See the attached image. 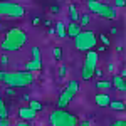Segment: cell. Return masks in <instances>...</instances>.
I'll return each mask as SVG.
<instances>
[{"label": "cell", "mask_w": 126, "mask_h": 126, "mask_svg": "<svg viewBox=\"0 0 126 126\" xmlns=\"http://www.w3.org/2000/svg\"><path fill=\"white\" fill-rule=\"evenodd\" d=\"M35 81V76L34 72L30 71H3V76H2V82L5 84L7 87H27L30 86L32 82Z\"/></svg>", "instance_id": "6da1fadb"}, {"label": "cell", "mask_w": 126, "mask_h": 126, "mask_svg": "<svg viewBox=\"0 0 126 126\" xmlns=\"http://www.w3.org/2000/svg\"><path fill=\"white\" fill-rule=\"evenodd\" d=\"M27 44V35L25 32L19 27H14V29L7 30L5 37L0 42V49L5 50V52H12V50H20Z\"/></svg>", "instance_id": "7a4b0ae2"}, {"label": "cell", "mask_w": 126, "mask_h": 126, "mask_svg": "<svg viewBox=\"0 0 126 126\" xmlns=\"http://www.w3.org/2000/svg\"><path fill=\"white\" fill-rule=\"evenodd\" d=\"M79 118L71 113L66 111V108H57L49 114V125L50 126H78Z\"/></svg>", "instance_id": "3957f363"}, {"label": "cell", "mask_w": 126, "mask_h": 126, "mask_svg": "<svg viewBox=\"0 0 126 126\" xmlns=\"http://www.w3.org/2000/svg\"><path fill=\"white\" fill-rule=\"evenodd\" d=\"M96 44H97V37L93 30H81L74 37V46L81 52H87V50L94 49Z\"/></svg>", "instance_id": "277c9868"}, {"label": "cell", "mask_w": 126, "mask_h": 126, "mask_svg": "<svg viewBox=\"0 0 126 126\" xmlns=\"http://www.w3.org/2000/svg\"><path fill=\"white\" fill-rule=\"evenodd\" d=\"M97 62H99V54L96 50H87L86 52V59H84V64L81 69V78L84 81H91L94 78V69L97 67Z\"/></svg>", "instance_id": "5b68a950"}, {"label": "cell", "mask_w": 126, "mask_h": 126, "mask_svg": "<svg viewBox=\"0 0 126 126\" xmlns=\"http://www.w3.org/2000/svg\"><path fill=\"white\" fill-rule=\"evenodd\" d=\"M25 15V9L20 3H14L9 0L0 2V17H9V19H22Z\"/></svg>", "instance_id": "8992f818"}, {"label": "cell", "mask_w": 126, "mask_h": 126, "mask_svg": "<svg viewBox=\"0 0 126 126\" xmlns=\"http://www.w3.org/2000/svg\"><path fill=\"white\" fill-rule=\"evenodd\" d=\"M97 15L103 17V19H108V20H114L118 17V10H116V7H111V5H108V3H103Z\"/></svg>", "instance_id": "52a82bcc"}, {"label": "cell", "mask_w": 126, "mask_h": 126, "mask_svg": "<svg viewBox=\"0 0 126 126\" xmlns=\"http://www.w3.org/2000/svg\"><path fill=\"white\" fill-rule=\"evenodd\" d=\"M76 94H72L69 89H64L62 93H61V96L57 97V108H67L71 104V101L74 99Z\"/></svg>", "instance_id": "ba28073f"}, {"label": "cell", "mask_w": 126, "mask_h": 126, "mask_svg": "<svg viewBox=\"0 0 126 126\" xmlns=\"http://www.w3.org/2000/svg\"><path fill=\"white\" fill-rule=\"evenodd\" d=\"M19 118L20 119H25V121H34L37 118V111H34L29 106H24L19 109Z\"/></svg>", "instance_id": "9c48e42d"}, {"label": "cell", "mask_w": 126, "mask_h": 126, "mask_svg": "<svg viewBox=\"0 0 126 126\" xmlns=\"http://www.w3.org/2000/svg\"><path fill=\"white\" fill-rule=\"evenodd\" d=\"M24 69H25V71H30V72L40 71V69H42V59H40V57H34V59H30L29 62H25Z\"/></svg>", "instance_id": "30bf717a"}, {"label": "cell", "mask_w": 126, "mask_h": 126, "mask_svg": "<svg viewBox=\"0 0 126 126\" xmlns=\"http://www.w3.org/2000/svg\"><path fill=\"white\" fill-rule=\"evenodd\" d=\"M94 103H96L99 108H106L109 103H111V97L104 94V93H97L96 96H94Z\"/></svg>", "instance_id": "8fae6325"}, {"label": "cell", "mask_w": 126, "mask_h": 126, "mask_svg": "<svg viewBox=\"0 0 126 126\" xmlns=\"http://www.w3.org/2000/svg\"><path fill=\"white\" fill-rule=\"evenodd\" d=\"M81 30H82V27L79 25L78 22H71L67 27H66V35H67V37H76Z\"/></svg>", "instance_id": "7c38bea8"}, {"label": "cell", "mask_w": 126, "mask_h": 126, "mask_svg": "<svg viewBox=\"0 0 126 126\" xmlns=\"http://www.w3.org/2000/svg\"><path fill=\"white\" fill-rule=\"evenodd\" d=\"M111 84L116 87L119 93H126V79L121 78L119 74H116V76L113 78V82H111Z\"/></svg>", "instance_id": "4fadbf2b"}, {"label": "cell", "mask_w": 126, "mask_h": 126, "mask_svg": "<svg viewBox=\"0 0 126 126\" xmlns=\"http://www.w3.org/2000/svg\"><path fill=\"white\" fill-rule=\"evenodd\" d=\"M101 5H103V2H99V0H86V7L89 9L91 14H99V10H101Z\"/></svg>", "instance_id": "5bb4252c"}, {"label": "cell", "mask_w": 126, "mask_h": 126, "mask_svg": "<svg viewBox=\"0 0 126 126\" xmlns=\"http://www.w3.org/2000/svg\"><path fill=\"white\" fill-rule=\"evenodd\" d=\"M67 15H69V19H71V22H78L79 10H78V7H76L74 3H71V5L67 7Z\"/></svg>", "instance_id": "9a60e30c"}, {"label": "cell", "mask_w": 126, "mask_h": 126, "mask_svg": "<svg viewBox=\"0 0 126 126\" xmlns=\"http://www.w3.org/2000/svg\"><path fill=\"white\" fill-rule=\"evenodd\" d=\"M54 32L57 34V37H61V39H66L67 37L66 35V25H64V22H57L56 27H54Z\"/></svg>", "instance_id": "2e32d148"}, {"label": "cell", "mask_w": 126, "mask_h": 126, "mask_svg": "<svg viewBox=\"0 0 126 126\" xmlns=\"http://www.w3.org/2000/svg\"><path fill=\"white\" fill-rule=\"evenodd\" d=\"M89 22H91V15H89V14H79L78 24L81 25V27H86V25H89Z\"/></svg>", "instance_id": "e0dca14e"}, {"label": "cell", "mask_w": 126, "mask_h": 126, "mask_svg": "<svg viewBox=\"0 0 126 126\" xmlns=\"http://www.w3.org/2000/svg\"><path fill=\"white\" fill-rule=\"evenodd\" d=\"M108 106L111 108V109H114V111H125L126 109V104L123 101H111Z\"/></svg>", "instance_id": "ac0fdd59"}, {"label": "cell", "mask_w": 126, "mask_h": 126, "mask_svg": "<svg viewBox=\"0 0 126 126\" xmlns=\"http://www.w3.org/2000/svg\"><path fill=\"white\" fill-rule=\"evenodd\" d=\"M66 89H69L72 94H78V91H79V81H69L67 84H66Z\"/></svg>", "instance_id": "d6986e66"}, {"label": "cell", "mask_w": 126, "mask_h": 126, "mask_svg": "<svg viewBox=\"0 0 126 126\" xmlns=\"http://www.w3.org/2000/svg\"><path fill=\"white\" fill-rule=\"evenodd\" d=\"M29 108H32L34 111H42L44 109V104L40 103V101H37V99H29Z\"/></svg>", "instance_id": "ffe728a7"}, {"label": "cell", "mask_w": 126, "mask_h": 126, "mask_svg": "<svg viewBox=\"0 0 126 126\" xmlns=\"http://www.w3.org/2000/svg\"><path fill=\"white\" fill-rule=\"evenodd\" d=\"M0 118H9V108L2 97H0Z\"/></svg>", "instance_id": "44dd1931"}, {"label": "cell", "mask_w": 126, "mask_h": 126, "mask_svg": "<svg viewBox=\"0 0 126 126\" xmlns=\"http://www.w3.org/2000/svg\"><path fill=\"white\" fill-rule=\"evenodd\" d=\"M111 81H96V89H103V91H106V89H111Z\"/></svg>", "instance_id": "7402d4cb"}, {"label": "cell", "mask_w": 126, "mask_h": 126, "mask_svg": "<svg viewBox=\"0 0 126 126\" xmlns=\"http://www.w3.org/2000/svg\"><path fill=\"white\" fill-rule=\"evenodd\" d=\"M52 56H54L56 61H61V59H62V49L61 47H54L52 49Z\"/></svg>", "instance_id": "603a6c76"}, {"label": "cell", "mask_w": 126, "mask_h": 126, "mask_svg": "<svg viewBox=\"0 0 126 126\" xmlns=\"http://www.w3.org/2000/svg\"><path fill=\"white\" fill-rule=\"evenodd\" d=\"M14 126H34L32 125V121H25V119H20V121H17Z\"/></svg>", "instance_id": "cb8c5ba5"}, {"label": "cell", "mask_w": 126, "mask_h": 126, "mask_svg": "<svg viewBox=\"0 0 126 126\" xmlns=\"http://www.w3.org/2000/svg\"><path fill=\"white\" fill-rule=\"evenodd\" d=\"M66 74H67V67H66L64 64H61V66H59V76H61V78H64Z\"/></svg>", "instance_id": "d4e9b609"}, {"label": "cell", "mask_w": 126, "mask_h": 126, "mask_svg": "<svg viewBox=\"0 0 126 126\" xmlns=\"http://www.w3.org/2000/svg\"><path fill=\"white\" fill-rule=\"evenodd\" d=\"M59 12H61L59 3H52V5H50V14H59Z\"/></svg>", "instance_id": "484cf974"}, {"label": "cell", "mask_w": 126, "mask_h": 126, "mask_svg": "<svg viewBox=\"0 0 126 126\" xmlns=\"http://www.w3.org/2000/svg\"><path fill=\"white\" fill-rule=\"evenodd\" d=\"M0 126H12L9 118H0Z\"/></svg>", "instance_id": "4316f807"}, {"label": "cell", "mask_w": 126, "mask_h": 126, "mask_svg": "<svg viewBox=\"0 0 126 126\" xmlns=\"http://www.w3.org/2000/svg\"><path fill=\"white\" fill-rule=\"evenodd\" d=\"M7 64H9V57H7L5 54H2V57H0V66H3V67H5Z\"/></svg>", "instance_id": "83f0119b"}, {"label": "cell", "mask_w": 126, "mask_h": 126, "mask_svg": "<svg viewBox=\"0 0 126 126\" xmlns=\"http://www.w3.org/2000/svg\"><path fill=\"white\" fill-rule=\"evenodd\" d=\"M111 126H126V119H116Z\"/></svg>", "instance_id": "f1b7e54d"}, {"label": "cell", "mask_w": 126, "mask_h": 126, "mask_svg": "<svg viewBox=\"0 0 126 126\" xmlns=\"http://www.w3.org/2000/svg\"><path fill=\"white\" fill-rule=\"evenodd\" d=\"M114 7L116 9H123L125 7V0H114Z\"/></svg>", "instance_id": "f546056e"}, {"label": "cell", "mask_w": 126, "mask_h": 126, "mask_svg": "<svg viewBox=\"0 0 126 126\" xmlns=\"http://www.w3.org/2000/svg\"><path fill=\"white\" fill-rule=\"evenodd\" d=\"M32 56H34V57H40V49L39 47H32Z\"/></svg>", "instance_id": "4dcf8cb0"}, {"label": "cell", "mask_w": 126, "mask_h": 126, "mask_svg": "<svg viewBox=\"0 0 126 126\" xmlns=\"http://www.w3.org/2000/svg\"><path fill=\"white\" fill-rule=\"evenodd\" d=\"M94 76H97V78H103V69L96 67V69H94Z\"/></svg>", "instance_id": "1f68e13d"}, {"label": "cell", "mask_w": 126, "mask_h": 126, "mask_svg": "<svg viewBox=\"0 0 126 126\" xmlns=\"http://www.w3.org/2000/svg\"><path fill=\"white\" fill-rule=\"evenodd\" d=\"M78 126H91V121H79Z\"/></svg>", "instance_id": "d6a6232c"}, {"label": "cell", "mask_w": 126, "mask_h": 126, "mask_svg": "<svg viewBox=\"0 0 126 126\" xmlns=\"http://www.w3.org/2000/svg\"><path fill=\"white\" fill-rule=\"evenodd\" d=\"M7 94H9V96H15V91H14V87H9V89H7Z\"/></svg>", "instance_id": "836d02e7"}, {"label": "cell", "mask_w": 126, "mask_h": 126, "mask_svg": "<svg viewBox=\"0 0 126 126\" xmlns=\"http://www.w3.org/2000/svg\"><path fill=\"white\" fill-rule=\"evenodd\" d=\"M101 40H103V42H104L106 46H109V39H108L106 35H101Z\"/></svg>", "instance_id": "e575fe53"}, {"label": "cell", "mask_w": 126, "mask_h": 126, "mask_svg": "<svg viewBox=\"0 0 126 126\" xmlns=\"http://www.w3.org/2000/svg\"><path fill=\"white\" fill-rule=\"evenodd\" d=\"M40 22H42V20H40V19H39V17H35V19L32 20V24H34V25H39Z\"/></svg>", "instance_id": "d590c367"}, {"label": "cell", "mask_w": 126, "mask_h": 126, "mask_svg": "<svg viewBox=\"0 0 126 126\" xmlns=\"http://www.w3.org/2000/svg\"><path fill=\"white\" fill-rule=\"evenodd\" d=\"M108 71L109 72H114V64H108Z\"/></svg>", "instance_id": "8d00e7d4"}, {"label": "cell", "mask_w": 126, "mask_h": 126, "mask_svg": "<svg viewBox=\"0 0 126 126\" xmlns=\"http://www.w3.org/2000/svg\"><path fill=\"white\" fill-rule=\"evenodd\" d=\"M119 76L126 79V69H121V72H119Z\"/></svg>", "instance_id": "74e56055"}, {"label": "cell", "mask_w": 126, "mask_h": 126, "mask_svg": "<svg viewBox=\"0 0 126 126\" xmlns=\"http://www.w3.org/2000/svg\"><path fill=\"white\" fill-rule=\"evenodd\" d=\"M44 24H46V27H50V24H52V20H44Z\"/></svg>", "instance_id": "f35d334b"}, {"label": "cell", "mask_w": 126, "mask_h": 126, "mask_svg": "<svg viewBox=\"0 0 126 126\" xmlns=\"http://www.w3.org/2000/svg\"><path fill=\"white\" fill-rule=\"evenodd\" d=\"M22 99H24V101H29L30 96H29V94H24V96H22Z\"/></svg>", "instance_id": "ab89813d"}, {"label": "cell", "mask_w": 126, "mask_h": 126, "mask_svg": "<svg viewBox=\"0 0 126 126\" xmlns=\"http://www.w3.org/2000/svg\"><path fill=\"white\" fill-rule=\"evenodd\" d=\"M2 76H3V71H0V82H2Z\"/></svg>", "instance_id": "60d3db41"}, {"label": "cell", "mask_w": 126, "mask_h": 126, "mask_svg": "<svg viewBox=\"0 0 126 126\" xmlns=\"http://www.w3.org/2000/svg\"><path fill=\"white\" fill-rule=\"evenodd\" d=\"M0 30H3V24H0Z\"/></svg>", "instance_id": "b9f144b4"}, {"label": "cell", "mask_w": 126, "mask_h": 126, "mask_svg": "<svg viewBox=\"0 0 126 126\" xmlns=\"http://www.w3.org/2000/svg\"><path fill=\"white\" fill-rule=\"evenodd\" d=\"M42 2H47V0H42Z\"/></svg>", "instance_id": "7bdbcfd3"}]
</instances>
